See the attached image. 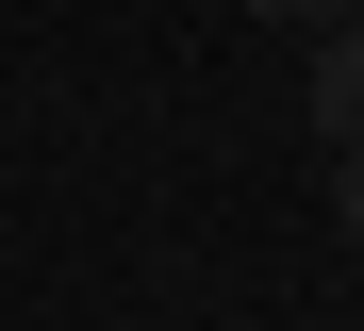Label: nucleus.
<instances>
[{
    "mask_svg": "<svg viewBox=\"0 0 364 331\" xmlns=\"http://www.w3.org/2000/svg\"><path fill=\"white\" fill-rule=\"evenodd\" d=\"M265 17H298V33H331V17H348V0H265Z\"/></svg>",
    "mask_w": 364,
    "mask_h": 331,
    "instance_id": "nucleus-3",
    "label": "nucleus"
},
{
    "mask_svg": "<svg viewBox=\"0 0 364 331\" xmlns=\"http://www.w3.org/2000/svg\"><path fill=\"white\" fill-rule=\"evenodd\" d=\"M331 232H348V265H364V149H331Z\"/></svg>",
    "mask_w": 364,
    "mask_h": 331,
    "instance_id": "nucleus-2",
    "label": "nucleus"
},
{
    "mask_svg": "<svg viewBox=\"0 0 364 331\" xmlns=\"http://www.w3.org/2000/svg\"><path fill=\"white\" fill-rule=\"evenodd\" d=\"M298 100H315L331 149H364V17H331V33H315V83H298Z\"/></svg>",
    "mask_w": 364,
    "mask_h": 331,
    "instance_id": "nucleus-1",
    "label": "nucleus"
}]
</instances>
